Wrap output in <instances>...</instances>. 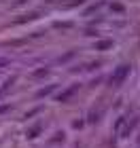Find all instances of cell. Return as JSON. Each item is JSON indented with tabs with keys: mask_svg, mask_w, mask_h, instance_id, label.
Listing matches in <instances>:
<instances>
[{
	"mask_svg": "<svg viewBox=\"0 0 140 148\" xmlns=\"http://www.w3.org/2000/svg\"><path fill=\"white\" fill-rule=\"evenodd\" d=\"M6 62H9V59H0V66H4Z\"/></svg>",
	"mask_w": 140,
	"mask_h": 148,
	"instance_id": "cell-6",
	"label": "cell"
},
{
	"mask_svg": "<svg viewBox=\"0 0 140 148\" xmlns=\"http://www.w3.org/2000/svg\"><path fill=\"white\" fill-rule=\"evenodd\" d=\"M130 74V66H119V68L112 72V76H110V85L112 87H119L125 80V76Z\"/></svg>",
	"mask_w": 140,
	"mask_h": 148,
	"instance_id": "cell-1",
	"label": "cell"
},
{
	"mask_svg": "<svg viewBox=\"0 0 140 148\" xmlns=\"http://www.w3.org/2000/svg\"><path fill=\"white\" fill-rule=\"evenodd\" d=\"M53 89H55V85H49V87H45V89H41V91L36 93V97H45V95H49V93H51Z\"/></svg>",
	"mask_w": 140,
	"mask_h": 148,
	"instance_id": "cell-3",
	"label": "cell"
},
{
	"mask_svg": "<svg viewBox=\"0 0 140 148\" xmlns=\"http://www.w3.org/2000/svg\"><path fill=\"white\" fill-rule=\"evenodd\" d=\"M108 47H112L110 40H102V42H98V45H96V49H108Z\"/></svg>",
	"mask_w": 140,
	"mask_h": 148,
	"instance_id": "cell-4",
	"label": "cell"
},
{
	"mask_svg": "<svg viewBox=\"0 0 140 148\" xmlns=\"http://www.w3.org/2000/svg\"><path fill=\"white\" fill-rule=\"evenodd\" d=\"M77 89H79V85H74V87H70V89H66L62 95H59V102H66V99H70L72 95L77 93Z\"/></svg>",
	"mask_w": 140,
	"mask_h": 148,
	"instance_id": "cell-2",
	"label": "cell"
},
{
	"mask_svg": "<svg viewBox=\"0 0 140 148\" xmlns=\"http://www.w3.org/2000/svg\"><path fill=\"white\" fill-rule=\"evenodd\" d=\"M43 74H47V68H45V70H36L34 76H43Z\"/></svg>",
	"mask_w": 140,
	"mask_h": 148,
	"instance_id": "cell-5",
	"label": "cell"
}]
</instances>
